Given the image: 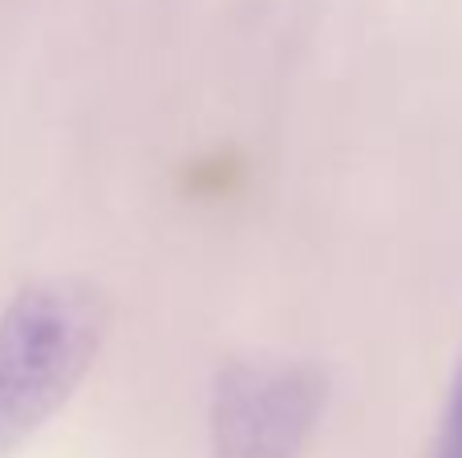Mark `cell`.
Instances as JSON below:
<instances>
[{"mask_svg":"<svg viewBox=\"0 0 462 458\" xmlns=\"http://www.w3.org/2000/svg\"><path fill=\"white\" fill-rule=\"evenodd\" d=\"M110 329L97 284L53 276L21 289L0 313V458L21 451L89 373Z\"/></svg>","mask_w":462,"mask_h":458,"instance_id":"obj_1","label":"cell"},{"mask_svg":"<svg viewBox=\"0 0 462 458\" xmlns=\"http://www.w3.org/2000/svg\"><path fill=\"white\" fill-rule=\"evenodd\" d=\"M328 406L312 362H231L211 386V458H300Z\"/></svg>","mask_w":462,"mask_h":458,"instance_id":"obj_2","label":"cell"},{"mask_svg":"<svg viewBox=\"0 0 462 458\" xmlns=\"http://www.w3.org/2000/svg\"><path fill=\"white\" fill-rule=\"evenodd\" d=\"M430 458H462V357H458L455 386H450L447 414H442V430H439V443H434Z\"/></svg>","mask_w":462,"mask_h":458,"instance_id":"obj_3","label":"cell"}]
</instances>
